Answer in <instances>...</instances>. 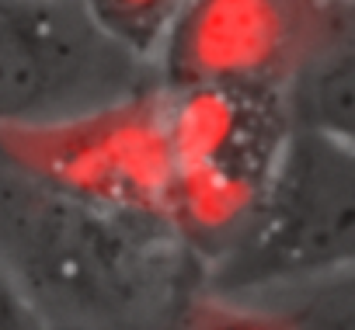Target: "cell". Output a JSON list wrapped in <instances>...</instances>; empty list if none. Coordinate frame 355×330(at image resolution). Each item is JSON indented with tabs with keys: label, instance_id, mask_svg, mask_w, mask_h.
Returning a JSON list of instances; mask_svg holds the SVG:
<instances>
[{
	"label": "cell",
	"instance_id": "277c9868",
	"mask_svg": "<svg viewBox=\"0 0 355 330\" xmlns=\"http://www.w3.org/2000/svg\"><path fill=\"white\" fill-rule=\"evenodd\" d=\"M0 160L98 216L164 226V87L56 125L0 129Z\"/></svg>",
	"mask_w": 355,
	"mask_h": 330
},
{
	"label": "cell",
	"instance_id": "6da1fadb",
	"mask_svg": "<svg viewBox=\"0 0 355 330\" xmlns=\"http://www.w3.org/2000/svg\"><path fill=\"white\" fill-rule=\"evenodd\" d=\"M164 226L213 261L261 199L289 122L275 87L164 91Z\"/></svg>",
	"mask_w": 355,
	"mask_h": 330
},
{
	"label": "cell",
	"instance_id": "7a4b0ae2",
	"mask_svg": "<svg viewBox=\"0 0 355 330\" xmlns=\"http://www.w3.org/2000/svg\"><path fill=\"white\" fill-rule=\"evenodd\" d=\"M355 261V143L289 129L268 185L209 264L220 302L310 282Z\"/></svg>",
	"mask_w": 355,
	"mask_h": 330
},
{
	"label": "cell",
	"instance_id": "5b68a950",
	"mask_svg": "<svg viewBox=\"0 0 355 330\" xmlns=\"http://www.w3.org/2000/svg\"><path fill=\"white\" fill-rule=\"evenodd\" d=\"M345 28H352V0H182L153 66L164 91H279L320 42Z\"/></svg>",
	"mask_w": 355,
	"mask_h": 330
},
{
	"label": "cell",
	"instance_id": "3957f363",
	"mask_svg": "<svg viewBox=\"0 0 355 330\" xmlns=\"http://www.w3.org/2000/svg\"><path fill=\"white\" fill-rule=\"evenodd\" d=\"M153 87L157 66L84 0H0V129L56 125Z\"/></svg>",
	"mask_w": 355,
	"mask_h": 330
},
{
	"label": "cell",
	"instance_id": "9c48e42d",
	"mask_svg": "<svg viewBox=\"0 0 355 330\" xmlns=\"http://www.w3.org/2000/svg\"><path fill=\"white\" fill-rule=\"evenodd\" d=\"M0 330H49L39 302L21 285V275L0 254Z\"/></svg>",
	"mask_w": 355,
	"mask_h": 330
},
{
	"label": "cell",
	"instance_id": "52a82bcc",
	"mask_svg": "<svg viewBox=\"0 0 355 330\" xmlns=\"http://www.w3.org/2000/svg\"><path fill=\"white\" fill-rule=\"evenodd\" d=\"M234 306L258 309L289 330H355L352 268H341L310 282H296L286 288H272Z\"/></svg>",
	"mask_w": 355,
	"mask_h": 330
},
{
	"label": "cell",
	"instance_id": "30bf717a",
	"mask_svg": "<svg viewBox=\"0 0 355 330\" xmlns=\"http://www.w3.org/2000/svg\"><path fill=\"white\" fill-rule=\"evenodd\" d=\"M196 330H289V327H282L279 320H272V316H265V313H258V309L227 302L223 313L209 316V320H206L202 327H196Z\"/></svg>",
	"mask_w": 355,
	"mask_h": 330
},
{
	"label": "cell",
	"instance_id": "8992f818",
	"mask_svg": "<svg viewBox=\"0 0 355 330\" xmlns=\"http://www.w3.org/2000/svg\"><path fill=\"white\" fill-rule=\"evenodd\" d=\"M289 129L355 139V46L352 28L320 42L279 87Z\"/></svg>",
	"mask_w": 355,
	"mask_h": 330
},
{
	"label": "cell",
	"instance_id": "ba28073f",
	"mask_svg": "<svg viewBox=\"0 0 355 330\" xmlns=\"http://www.w3.org/2000/svg\"><path fill=\"white\" fill-rule=\"evenodd\" d=\"M84 4L115 42L153 63V53L182 0H84Z\"/></svg>",
	"mask_w": 355,
	"mask_h": 330
}]
</instances>
